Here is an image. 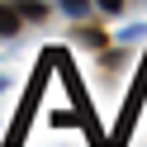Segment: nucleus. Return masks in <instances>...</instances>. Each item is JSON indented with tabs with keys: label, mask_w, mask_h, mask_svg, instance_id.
I'll list each match as a JSON object with an SVG mask.
<instances>
[{
	"label": "nucleus",
	"mask_w": 147,
	"mask_h": 147,
	"mask_svg": "<svg viewBox=\"0 0 147 147\" xmlns=\"http://www.w3.org/2000/svg\"><path fill=\"white\" fill-rule=\"evenodd\" d=\"M0 33H5V38H10V33H19V10L0 5Z\"/></svg>",
	"instance_id": "1"
},
{
	"label": "nucleus",
	"mask_w": 147,
	"mask_h": 147,
	"mask_svg": "<svg viewBox=\"0 0 147 147\" xmlns=\"http://www.w3.org/2000/svg\"><path fill=\"white\" fill-rule=\"evenodd\" d=\"M19 19H43V5H38V0H24V5H19Z\"/></svg>",
	"instance_id": "2"
},
{
	"label": "nucleus",
	"mask_w": 147,
	"mask_h": 147,
	"mask_svg": "<svg viewBox=\"0 0 147 147\" xmlns=\"http://www.w3.org/2000/svg\"><path fill=\"white\" fill-rule=\"evenodd\" d=\"M86 5H90V0H67V10H71V14H86Z\"/></svg>",
	"instance_id": "3"
},
{
	"label": "nucleus",
	"mask_w": 147,
	"mask_h": 147,
	"mask_svg": "<svg viewBox=\"0 0 147 147\" xmlns=\"http://www.w3.org/2000/svg\"><path fill=\"white\" fill-rule=\"evenodd\" d=\"M119 5H123V0H100V10H109V14H114Z\"/></svg>",
	"instance_id": "4"
}]
</instances>
